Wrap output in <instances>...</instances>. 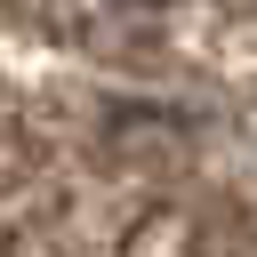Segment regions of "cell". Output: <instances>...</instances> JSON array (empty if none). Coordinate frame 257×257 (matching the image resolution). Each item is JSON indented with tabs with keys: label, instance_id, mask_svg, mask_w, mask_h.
<instances>
[{
	"label": "cell",
	"instance_id": "obj_1",
	"mask_svg": "<svg viewBox=\"0 0 257 257\" xmlns=\"http://www.w3.org/2000/svg\"><path fill=\"white\" fill-rule=\"evenodd\" d=\"M120 8H169V0H120Z\"/></svg>",
	"mask_w": 257,
	"mask_h": 257
}]
</instances>
